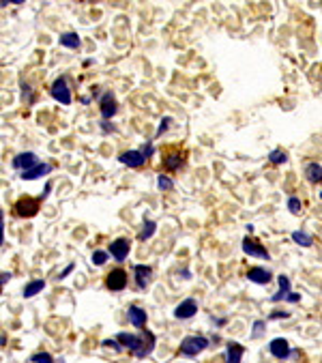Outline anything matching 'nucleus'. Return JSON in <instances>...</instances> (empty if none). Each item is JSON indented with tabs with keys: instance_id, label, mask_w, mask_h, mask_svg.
Wrapping results in <instances>:
<instances>
[{
	"instance_id": "1",
	"label": "nucleus",
	"mask_w": 322,
	"mask_h": 363,
	"mask_svg": "<svg viewBox=\"0 0 322 363\" xmlns=\"http://www.w3.org/2000/svg\"><path fill=\"white\" fill-rule=\"evenodd\" d=\"M116 340L123 344V348H129L133 352V357L138 359H144L153 350H155L157 337L151 331H142V335H133V333H118Z\"/></svg>"
},
{
	"instance_id": "2",
	"label": "nucleus",
	"mask_w": 322,
	"mask_h": 363,
	"mask_svg": "<svg viewBox=\"0 0 322 363\" xmlns=\"http://www.w3.org/2000/svg\"><path fill=\"white\" fill-rule=\"evenodd\" d=\"M209 344H211L209 337H204V335H187L185 340L181 342V355L196 357V355H200L202 350H206Z\"/></svg>"
},
{
	"instance_id": "3",
	"label": "nucleus",
	"mask_w": 322,
	"mask_h": 363,
	"mask_svg": "<svg viewBox=\"0 0 322 363\" xmlns=\"http://www.w3.org/2000/svg\"><path fill=\"white\" fill-rule=\"evenodd\" d=\"M127 282H129V277H127V273L123 271L121 267L114 268V271H110V273L106 275V288H107V290H112V292L125 290V288H127Z\"/></svg>"
},
{
	"instance_id": "4",
	"label": "nucleus",
	"mask_w": 322,
	"mask_h": 363,
	"mask_svg": "<svg viewBox=\"0 0 322 363\" xmlns=\"http://www.w3.org/2000/svg\"><path fill=\"white\" fill-rule=\"evenodd\" d=\"M52 97L56 99V101H61L62 106H69L71 103V91H69V86H67V78L61 76V78H56L54 79V84H52Z\"/></svg>"
},
{
	"instance_id": "5",
	"label": "nucleus",
	"mask_w": 322,
	"mask_h": 363,
	"mask_svg": "<svg viewBox=\"0 0 322 363\" xmlns=\"http://www.w3.org/2000/svg\"><path fill=\"white\" fill-rule=\"evenodd\" d=\"M99 110H101V118L103 121H110V118L116 114L118 106H116V99L110 91H106L101 97H99Z\"/></svg>"
},
{
	"instance_id": "6",
	"label": "nucleus",
	"mask_w": 322,
	"mask_h": 363,
	"mask_svg": "<svg viewBox=\"0 0 322 363\" xmlns=\"http://www.w3.org/2000/svg\"><path fill=\"white\" fill-rule=\"evenodd\" d=\"M13 208H15L17 217H34L39 213V200H32V198H19Z\"/></svg>"
},
{
	"instance_id": "7",
	"label": "nucleus",
	"mask_w": 322,
	"mask_h": 363,
	"mask_svg": "<svg viewBox=\"0 0 322 363\" xmlns=\"http://www.w3.org/2000/svg\"><path fill=\"white\" fill-rule=\"evenodd\" d=\"M11 166L15 168V170H22V172H28V170H32L34 166H39V157L34 155V153H19L17 157H13V161H11Z\"/></svg>"
},
{
	"instance_id": "8",
	"label": "nucleus",
	"mask_w": 322,
	"mask_h": 363,
	"mask_svg": "<svg viewBox=\"0 0 322 363\" xmlns=\"http://www.w3.org/2000/svg\"><path fill=\"white\" fill-rule=\"evenodd\" d=\"M129 250H131V241H129V238L121 237L110 243V253L116 262H125V258L129 256Z\"/></svg>"
},
{
	"instance_id": "9",
	"label": "nucleus",
	"mask_w": 322,
	"mask_h": 363,
	"mask_svg": "<svg viewBox=\"0 0 322 363\" xmlns=\"http://www.w3.org/2000/svg\"><path fill=\"white\" fill-rule=\"evenodd\" d=\"M196 312H198L196 299H185L174 307V318H178V320H189V318L196 316Z\"/></svg>"
},
{
	"instance_id": "10",
	"label": "nucleus",
	"mask_w": 322,
	"mask_h": 363,
	"mask_svg": "<svg viewBox=\"0 0 322 363\" xmlns=\"http://www.w3.org/2000/svg\"><path fill=\"white\" fill-rule=\"evenodd\" d=\"M133 277H136V286L140 290L151 286V280H153V268L148 265H136L133 267Z\"/></svg>"
},
{
	"instance_id": "11",
	"label": "nucleus",
	"mask_w": 322,
	"mask_h": 363,
	"mask_svg": "<svg viewBox=\"0 0 322 363\" xmlns=\"http://www.w3.org/2000/svg\"><path fill=\"white\" fill-rule=\"evenodd\" d=\"M243 252L247 253V256H256V258H262V260H269V252H266V247H262L260 243L256 241V238H243Z\"/></svg>"
},
{
	"instance_id": "12",
	"label": "nucleus",
	"mask_w": 322,
	"mask_h": 363,
	"mask_svg": "<svg viewBox=\"0 0 322 363\" xmlns=\"http://www.w3.org/2000/svg\"><path fill=\"white\" fill-rule=\"evenodd\" d=\"M269 350L271 355L275 357V359H288V357H292V350H290V344L284 340V337H275V340H271L269 344Z\"/></svg>"
},
{
	"instance_id": "13",
	"label": "nucleus",
	"mask_w": 322,
	"mask_h": 363,
	"mask_svg": "<svg viewBox=\"0 0 322 363\" xmlns=\"http://www.w3.org/2000/svg\"><path fill=\"white\" fill-rule=\"evenodd\" d=\"M247 280L254 282V284L266 286L273 282V275H271V271H266L264 267H251L249 271H247Z\"/></svg>"
},
{
	"instance_id": "14",
	"label": "nucleus",
	"mask_w": 322,
	"mask_h": 363,
	"mask_svg": "<svg viewBox=\"0 0 322 363\" xmlns=\"http://www.w3.org/2000/svg\"><path fill=\"white\" fill-rule=\"evenodd\" d=\"M118 161L125 163L129 168H142L146 161V157L142 155V151H125L121 157H118Z\"/></svg>"
},
{
	"instance_id": "15",
	"label": "nucleus",
	"mask_w": 322,
	"mask_h": 363,
	"mask_svg": "<svg viewBox=\"0 0 322 363\" xmlns=\"http://www.w3.org/2000/svg\"><path fill=\"white\" fill-rule=\"evenodd\" d=\"M127 318H129V322H131L136 329H142V327L146 325V312L142 310V307H138V305H129V310H127Z\"/></svg>"
},
{
	"instance_id": "16",
	"label": "nucleus",
	"mask_w": 322,
	"mask_h": 363,
	"mask_svg": "<svg viewBox=\"0 0 322 363\" xmlns=\"http://www.w3.org/2000/svg\"><path fill=\"white\" fill-rule=\"evenodd\" d=\"M243 355H245V348L239 342H228L226 346V363H241Z\"/></svg>"
},
{
	"instance_id": "17",
	"label": "nucleus",
	"mask_w": 322,
	"mask_h": 363,
	"mask_svg": "<svg viewBox=\"0 0 322 363\" xmlns=\"http://www.w3.org/2000/svg\"><path fill=\"white\" fill-rule=\"evenodd\" d=\"M277 284H279V290L271 297V301H273V303L281 301V299H288V295H290V277L279 275V277H277Z\"/></svg>"
},
{
	"instance_id": "18",
	"label": "nucleus",
	"mask_w": 322,
	"mask_h": 363,
	"mask_svg": "<svg viewBox=\"0 0 322 363\" xmlns=\"http://www.w3.org/2000/svg\"><path fill=\"white\" fill-rule=\"evenodd\" d=\"M49 172H52V166H49V163H39V166H34L32 170L22 172L19 176H22L24 181H34V178L43 176V174H49Z\"/></svg>"
},
{
	"instance_id": "19",
	"label": "nucleus",
	"mask_w": 322,
	"mask_h": 363,
	"mask_svg": "<svg viewBox=\"0 0 322 363\" xmlns=\"http://www.w3.org/2000/svg\"><path fill=\"white\" fill-rule=\"evenodd\" d=\"M305 176H307V181H309V183H322V166H320V163H316V161L307 163V166H305Z\"/></svg>"
},
{
	"instance_id": "20",
	"label": "nucleus",
	"mask_w": 322,
	"mask_h": 363,
	"mask_svg": "<svg viewBox=\"0 0 322 363\" xmlns=\"http://www.w3.org/2000/svg\"><path fill=\"white\" fill-rule=\"evenodd\" d=\"M58 43H61L62 47H69V49H77V47L82 46L80 37H77L76 32H64V34H61V39H58Z\"/></svg>"
},
{
	"instance_id": "21",
	"label": "nucleus",
	"mask_w": 322,
	"mask_h": 363,
	"mask_svg": "<svg viewBox=\"0 0 322 363\" xmlns=\"http://www.w3.org/2000/svg\"><path fill=\"white\" fill-rule=\"evenodd\" d=\"M183 161H185L183 153H170V155L163 159V166H166V170H178L183 166Z\"/></svg>"
},
{
	"instance_id": "22",
	"label": "nucleus",
	"mask_w": 322,
	"mask_h": 363,
	"mask_svg": "<svg viewBox=\"0 0 322 363\" xmlns=\"http://www.w3.org/2000/svg\"><path fill=\"white\" fill-rule=\"evenodd\" d=\"M43 288H46V282H43V280H32V282H28V284L24 286V297H26V299H31V297L39 295Z\"/></svg>"
},
{
	"instance_id": "23",
	"label": "nucleus",
	"mask_w": 322,
	"mask_h": 363,
	"mask_svg": "<svg viewBox=\"0 0 322 363\" xmlns=\"http://www.w3.org/2000/svg\"><path fill=\"white\" fill-rule=\"evenodd\" d=\"M269 161L275 163V166H281V163L288 161V153H286L284 148H275V151L269 153Z\"/></svg>"
},
{
	"instance_id": "24",
	"label": "nucleus",
	"mask_w": 322,
	"mask_h": 363,
	"mask_svg": "<svg viewBox=\"0 0 322 363\" xmlns=\"http://www.w3.org/2000/svg\"><path fill=\"white\" fill-rule=\"evenodd\" d=\"M155 232H157V223L151 221V220H146V221H144V228L140 230L138 238H140V241H146V238H151L153 235H155Z\"/></svg>"
},
{
	"instance_id": "25",
	"label": "nucleus",
	"mask_w": 322,
	"mask_h": 363,
	"mask_svg": "<svg viewBox=\"0 0 322 363\" xmlns=\"http://www.w3.org/2000/svg\"><path fill=\"white\" fill-rule=\"evenodd\" d=\"M292 241L299 243V245H303V247H309L311 243H314V238H311V235H307V232H303V230H296V232H292Z\"/></svg>"
},
{
	"instance_id": "26",
	"label": "nucleus",
	"mask_w": 322,
	"mask_h": 363,
	"mask_svg": "<svg viewBox=\"0 0 322 363\" xmlns=\"http://www.w3.org/2000/svg\"><path fill=\"white\" fill-rule=\"evenodd\" d=\"M107 256H110V252H101V250H97V252H92V256H91V262L95 267H103L107 262Z\"/></svg>"
},
{
	"instance_id": "27",
	"label": "nucleus",
	"mask_w": 322,
	"mask_h": 363,
	"mask_svg": "<svg viewBox=\"0 0 322 363\" xmlns=\"http://www.w3.org/2000/svg\"><path fill=\"white\" fill-rule=\"evenodd\" d=\"M22 101H26V103H34L32 88H31V84H26V82H22Z\"/></svg>"
},
{
	"instance_id": "28",
	"label": "nucleus",
	"mask_w": 322,
	"mask_h": 363,
	"mask_svg": "<svg viewBox=\"0 0 322 363\" xmlns=\"http://www.w3.org/2000/svg\"><path fill=\"white\" fill-rule=\"evenodd\" d=\"M32 363H54V357L49 352H37V355L31 357Z\"/></svg>"
},
{
	"instance_id": "29",
	"label": "nucleus",
	"mask_w": 322,
	"mask_h": 363,
	"mask_svg": "<svg viewBox=\"0 0 322 363\" xmlns=\"http://www.w3.org/2000/svg\"><path fill=\"white\" fill-rule=\"evenodd\" d=\"M157 185H159V189H172V187H174V181L168 178L166 174H159V176H157Z\"/></svg>"
},
{
	"instance_id": "30",
	"label": "nucleus",
	"mask_w": 322,
	"mask_h": 363,
	"mask_svg": "<svg viewBox=\"0 0 322 363\" xmlns=\"http://www.w3.org/2000/svg\"><path fill=\"white\" fill-rule=\"evenodd\" d=\"M288 208H290V213H301V208H303V205H301V200L296 196H290L288 198Z\"/></svg>"
},
{
	"instance_id": "31",
	"label": "nucleus",
	"mask_w": 322,
	"mask_h": 363,
	"mask_svg": "<svg viewBox=\"0 0 322 363\" xmlns=\"http://www.w3.org/2000/svg\"><path fill=\"white\" fill-rule=\"evenodd\" d=\"M101 346L103 348H114V350H123V344L118 340H103Z\"/></svg>"
},
{
	"instance_id": "32",
	"label": "nucleus",
	"mask_w": 322,
	"mask_h": 363,
	"mask_svg": "<svg viewBox=\"0 0 322 363\" xmlns=\"http://www.w3.org/2000/svg\"><path fill=\"white\" fill-rule=\"evenodd\" d=\"M170 123H172V118H170V116L161 118V125H159V129H157V133H155V136H157V138H159V136H161V133H163V131H168V127H170Z\"/></svg>"
},
{
	"instance_id": "33",
	"label": "nucleus",
	"mask_w": 322,
	"mask_h": 363,
	"mask_svg": "<svg viewBox=\"0 0 322 363\" xmlns=\"http://www.w3.org/2000/svg\"><path fill=\"white\" fill-rule=\"evenodd\" d=\"M142 155H144L146 159H148V157H153V155H155V146H153V142H146V144H144V146H142Z\"/></svg>"
},
{
	"instance_id": "34",
	"label": "nucleus",
	"mask_w": 322,
	"mask_h": 363,
	"mask_svg": "<svg viewBox=\"0 0 322 363\" xmlns=\"http://www.w3.org/2000/svg\"><path fill=\"white\" fill-rule=\"evenodd\" d=\"M262 329H264V320H256V322H254V333H251V337H260V335H262Z\"/></svg>"
},
{
	"instance_id": "35",
	"label": "nucleus",
	"mask_w": 322,
	"mask_h": 363,
	"mask_svg": "<svg viewBox=\"0 0 322 363\" xmlns=\"http://www.w3.org/2000/svg\"><path fill=\"white\" fill-rule=\"evenodd\" d=\"M73 268H76V265H73V262H71V265H67V267H64L62 271H61V275H58V280H64V277H67L69 273L73 271Z\"/></svg>"
},
{
	"instance_id": "36",
	"label": "nucleus",
	"mask_w": 322,
	"mask_h": 363,
	"mask_svg": "<svg viewBox=\"0 0 322 363\" xmlns=\"http://www.w3.org/2000/svg\"><path fill=\"white\" fill-rule=\"evenodd\" d=\"M288 316H290V312H273L269 318L271 320H279V318H288Z\"/></svg>"
},
{
	"instance_id": "37",
	"label": "nucleus",
	"mask_w": 322,
	"mask_h": 363,
	"mask_svg": "<svg viewBox=\"0 0 322 363\" xmlns=\"http://www.w3.org/2000/svg\"><path fill=\"white\" fill-rule=\"evenodd\" d=\"M286 301H288V303H299V301H301V295H296V292H290Z\"/></svg>"
},
{
	"instance_id": "38",
	"label": "nucleus",
	"mask_w": 322,
	"mask_h": 363,
	"mask_svg": "<svg viewBox=\"0 0 322 363\" xmlns=\"http://www.w3.org/2000/svg\"><path fill=\"white\" fill-rule=\"evenodd\" d=\"M9 280H11V273H7V271H4V273H2V277H0V282H2V286L7 284Z\"/></svg>"
},
{
	"instance_id": "39",
	"label": "nucleus",
	"mask_w": 322,
	"mask_h": 363,
	"mask_svg": "<svg viewBox=\"0 0 322 363\" xmlns=\"http://www.w3.org/2000/svg\"><path fill=\"white\" fill-rule=\"evenodd\" d=\"M213 322H215L217 327H221V325H226V318H211Z\"/></svg>"
},
{
	"instance_id": "40",
	"label": "nucleus",
	"mask_w": 322,
	"mask_h": 363,
	"mask_svg": "<svg viewBox=\"0 0 322 363\" xmlns=\"http://www.w3.org/2000/svg\"><path fill=\"white\" fill-rule=\"evenodd\" d=\"M49 189H52V183H47V185H46V191H43V198H47V193H49Z\"/></svg>"
},
{
	"instance_id": "41",
	"label": "nucleus",
	"mask_w": 322,
	"mask_h": 363,
	"mask_svg": "<svg viewBox=\"0 0 322 363\" xmlns=\"http://www.w3.org/2000/svg\"><path fill=\"white\" fill-rule=\"evenodd\" d=\"M181 275H183V280H189V277H191V273H189V271H183Z\"/></svg>"
},
{
	"instance_id": "42",
	"label": "nucleus",
	"mask_w": 322,
	"mask_h": 363,
	"mask_svg": "<svg viewBox=\"0 0 322 363\" xmlns=\"http://www.w3.org/2000/svg\"><path fill=\"white\" fill-rule=\"evenodd\" d=\"M320 198H322V193H320Z\"/></svg>"
}]
</instances>
